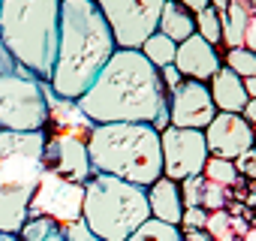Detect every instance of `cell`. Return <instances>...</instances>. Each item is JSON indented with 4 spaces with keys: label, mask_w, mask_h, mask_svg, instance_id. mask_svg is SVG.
<instances>
[{
    "label": "cell",
    "mask_w": 256,
    "mask_h": 241,
    "mask_svg": "<svg viewBox=\"0 0 256 241\" xmlns=\"http://www.w3.org/2000/svg\"><path fill=\"white\" fill-rule=\"evenodd\" d=\"M148 208L154 220L181 226V214H184V199H181V184L160 175L151 187H148Z\"/></svg>",
    "instance_id": "obj_15"
},
{
    "label": "cell",
    "mask_w": 256,
    "mask_h": 241,
    "mask_svg": "<svg viewBox=\"0 0 256 241\" xmlns=\"http://www.w3.org/2000/svg\"><path fill=\"white\" fill-rule=\"evenodd\" d=\"M202 133H205L208 154L211 157H223V160H235L238 154H244L247 148L256 145L253 124L244 114H235V112H217L214 120Z\"/></svg>",
    "instance_id": "obj_13"
},
{
    "label": "cell",
    "mask_w": 256,
    "mask_h": 241,
    "mask_svg": "<svg viewBox=\"0 0 256 241\" xmlns=\"http://www.w3.org/2000/svg\"><path fill=\"white\" fill-rule=\"evenodd\" d=\"M253 148H256V145H253Z\"/></svg>",
    "instance_id": "obj_42"
},
{
    "label": "cell",
    "mask_w": 256,
    "mask_h": 241,
    "mask_svg": "<svg viewBox=\"0 0 256 241\" xmlns=\"http://www.w3.org/2000/svg\"><path fill=\"white\" fill-rule=\"evenodd\" d=\"M76 106L94 124H151L160 133L169 127V90L139 48H114Z\"/></svg>",
    "instance_id": "obj_1"
},
{
    "label": "cell",
    "mask_w": 256,
    "mask_h": 241,
    "mask_svg": "<svg viewBox=\"0 0 256 241\" xmlns=\"http://www.w3.org/2000/svg\"><path fill=\"white\" fill-rule=\"evenodd\" d=\"M160 78H163V84H166V90H169V94H172V90H175V88H178V84L184 82V76H181V72L175 70V64L163 66V70H160Z\"/></svg>",
    "instance_id": "obj_30"
},
{
    "label": "cell",
    "mask_w": 256,
    "mask_h": 241,
    "mask_svg": "<svg viewBox=\"0 0 256 241\" xmlns=\"http://www.w3.org/2000/svg\"><path fill=\"white\" fill-rule=\"evenodd\" d=\"M82 205H84V184H76V181L46 169L36 184V193L30 199L28 217H48V220L66 226L82 217Z\"/></svg>",
    "instance_id": "obj_9"
},
{
    "label": "cell",
    "mask_w": 256,
    "mask_h": 241,
    "mask_svg": "<svg viewBox=\"0 0 256 241\" xmlns=\"http://www.w3.org/2000/svg\"><path fill=\"white\" fill-rule=\"evenodd\" d=\"M48 120V82L22 64L0 72V130L36 133Z\"/></svg>",
    "instance_id": "obj_7"
},
{
    "label": "cell",
    "mask_w": 256,
    "mask_h": 241,
    "mask_svg": "<svg viewBox=\"0 0 256 241\" xmlns=\"http://www.w3.org/2000/svg\"><path fill=\"white\" fill-rule=\"evenodd\" d=\"M90 169L151 187L163 175L160 130L151 124H94L88 136Z\"/></svg>",
    "instance_id": "obj_3"
},
{
    "label": "cell",
    "mask_w": 256,
    "mask_h": 241,
    "mask_svg": "<svg viewBox=\"0 0 256 241\" xmlns=\"http://www.w3.org/2000/svg\"><path fill=\"white\" fill-rule=\"evenodd\" d=\"M178 184H181L184 208H190V205H199V208H202V196H205V175H193V178H184V181H178Z\"/></svg>",
    "instance_id": "obj_26"
},
{
    "label": "cell",
    "mask_w": 256,
    "mask_h": 241,
    "mask_svg": "<svg viewBox=\"0 0 256 241\" xmlns=\"http://www.w3.org/2000/svg\"><path fill=\"white\" fill-rule=\"evenodd\" d=\"M58 232H60V223H54L48 217H28L24 226L18 229V241H46Z\"/></svg>",
    "instance_id": "obj_24"
},
{
    "label": "cell",
    "mask_w": 256,
    "mask_h": 241,
    "mask_svg": "<svg viewBox=\"0 0 256 241\" xmlns=\"http://www.w3.org/2000/svg\"><path fill=\"white\" fill-rule=\"evenodd\" d=\"M157 70H163V66H169V64H175V52H178V42H172L169 36H163L160 30L157 34H151L145 42H142V48H139Z\"/></svg>",
    "instance_id": "obj_19"
},
{
    "label": "cell",
    "mask_w": 256,
    "mask_h": 241,
    "mask_svg": "<svg viewBox=\"0 0 256 241\" xmlns=\"http://www.w3.org/2000/svg\"><path fill=\"white\" fill-rule=\"evenodd\" d=\"M226 66L235 76L250 78V76H256V52H250V48H229L226 52Z\"/></svg>",
    "instance_id": "obj_25"
},
{
    "label": "cell",
    "mask_w": 256,
    "mask_h": 241,
    "mask_svg": "<svg viewBox=\"0 0 256 241\" xmlns=\"http://www.w3.org/2000/svg\"><path fill=\"white\" fill-rule=\"evenodd\" d=\"M205 220H208V211L199 208V205H190L181 214V226L184 229H205Z\"/></svg>",
    "instance_id": "obj_28"
},
{
    "label": "cell",
    "mask_w": 256,
    "mask_h": 241,
    "mask_svg": "<svg viewBox=\"0 0 256 241\" xmlns=\"http://www.w3.org/2000/svg\"><path fill=\"white\" fill-rule=\"evenodd\" d=\"M118 48H142V42L157 34L166 0H94Z\"/></svg>",
    "instance_id": "obj_8"
},
{
    "label": "cell",
    "mask_w": 256,
    "mask_h": 241,
    "mask_svg": "<svg viewBox=\"0 0 256 241\" xmlns=\"http://www.w3.org/2000/svg\"><path fill=\"white\" fill-rule=\"evenodd\" d=\"M46 241H66V238H64V229H60L58 235H52V238H46Z\"/></svg>",
    "instance_id": "obj_40"
},
{
    "label": "cell",
    "mask_w": 256,
    "mask_h": 241,
    "mask_svg": "<svg viewBox=\"0 0 256 241\" xmlns=\"http://www.w3.org/2000/svg\"><path fill=\"white\" fill-rule=\"evenodd\" d=\"M208 90H211V100L217 106V112H235L241 114L244 106H247V90H244V78L235 76L229 66H220L214 72V78L208 82Z\"/></svg>",
    "instance_id": "obj_16"
},
{
    "label": "cell",
    "mask_w": 256,
    "mask_h": 241,
    "mask_svg": "<svg viewBox=\"0 0 256 241\" xmlns=\"http://www.w3.org/2000/svg\"><path fill=\"white\" fill-rule=\"evenodd\" d=\"M178 4L187 10V12H193V16H199L202 10H208L211 6V0H178Z\"/></svg>",
    "instance_id": "obj_32"
},
{
    "label": "cell",
    "mask_w": 256,
    "mask_h": 241,
    "mask_svg": "<svg viewBox=\"0 0 256 241\" xmlns=\"http://www.w3.org/2000/svg\"><path fill=\"white\" fill-rule=\"evenodd\" d=\"M202 208H205V211H220V208H226V187H220V184H214V181L205 178Z\"/></svg>",
    "instance_id": "obj_27"
},
{
    "label": "cell",
    "mask_w": 256,
    "mask_h": 241,
    "mask_svg": "<svg viewBox=\"0 0 256 241\" xmlns=\"http://www.w3.org/2000/svg\"><path fill=\"white\" fill-rule=\"evenodd\" d=\"M247 4H250V10H253V12H256V0H247Z\"/></svg>",
    "instance_id": "obj_41"
},
{
    "label": "cell",
    "mask_w": 256,
    "mask_h": 241,
    "mask_svg": "<svg viewBox=\"0 0 256 241\" xmlns=\"http://www.w3.org/2000/svg\"><path fill=\"white\" fill-rule=\"evenodd\" d=\"M217 114V106L211 100L208 82L184 78L169 94V127L181 130H205Z\"/></svg>",
    "instance_id": "obj_12"
},
{
    "label": "cell",
    "mask_w": 256,
    "mask_h": 241,
    "mask_svg": "<svg viewBox=\"0 0 256 241\" xmlns=\"http://www.w3.org/2000/svg\"><path fill=\"white\" fill-rule=\"evenodd\" d=\"M160 151H163V175L172 181H184L193 175H202L208 163V145L202 130H181L166 127L160 133Z\"/></svg>",
    "instance_id": "obj_10"
},
{
    "label": "cell",
    "mask_w": 256,
    "mask_h": 241,
    "mask_svg": "<svg viewBox=\"0 0 256 241\" xmlns=\"http://www.w3.org/2000/svg\"><path fill=\"white\" fill-rule=\"evenodd\" d=\"M126 241H184V232L181 226H172V223H163V220H145Z\"/></svg>",
    "instance_id": "obj_20"
},
{
    "label": "cell",
    "mask_w": 256,
    "mask_h": 241,
    "mask_svg": "<svg viewBox=\"0 0 256 241\" xmlns=\"http://www.w3.org/2000/svg\"><path fill=\"white\" fill-rule=\"evenodd\" d=\"M232 163H235L238 175H247V178H253V181H256V148H247V151H244V154H238Z\"/></svg>",
    "instance_id": "obj_29"
},
{
    "label": "cell",
    "mask_w": 256,
    "mask_h": 241,
    "mask_svg": "<svg viewBox=\"0 0 256 241\" xmlns=\"http://www.w3.org/2000/svg\"><path fill=\"white\" fill-rule=\"evenodd\" d=\"M42 133H46V169L76 184H84L94 175L88 157V136L64 130H42Z\"/></svg>",
    "instance_id": "obj_11"
},
{
    "label": "cell",
    "mask_w": 256,
    "mask_h": 241,
    "mask_svg": "<svg viewBox=\"0 0 256 241\" xmlns=\"http://www.w3.org/2000/svg\"><path fill=\"white\" fill-rule=\"evenodd\" d=\"M241 114L250 120L253 127H256V96H253V100H247V106H244V112H241Z\"/></svg>",
    "instance_id": "obj_34"
},
{
    "label": "cell",
    "mask_w": 256,
    "mask_h": 241,
    "mask_svg": "<svg viewBox=\"0 0 256 241\" xmlns=\"http://www.w3.org/2000/svg\"><path fill=\"white\" fill-rule=\"evenodd\" d=\"M16 64H18V60H12V58L6 54V48L0 46V72H6V70H10V66H16Z\"/></svg>",
    "instance_id": "obj_35"
},
{
    "label": "cell",
    "mask_w": 256,
    "mask_h": 241,
    "mask_svg": "<svg viewBox=\"0 0 256 241\" xmlns=\"http://www.w3.org/2000/svg\"><path fill=\"white\" fill-rule=\"evenodd\" d=\"M46 172V133L0 130V232H12L28 220L30 199Z\"/></svg>",
    "instance_id": "obj_5"
},
{
    "label": "cell",
    "mask_w": 256,
    "mask_h": 241,
    "mask_svg": "<svg viewBox=\"0 0 256 241\" xmlns=\"http://www.w3.org/2000/svg\"><path fill=\"white\" fill-rule=\"evenodd\" d=\"M223 66V58L217 52V46H211L208 40H202L199 34L187 36L184 42H178V52H175V70L184 76V78H193V82H211L214 72Z\"/></svg>",
    "instance_id": "obj_14"
},
{
    "label": "cell",
    "mask_w": 256,
    "mask_h": 241,
    "mask_svg": "<svg viewBox=\"0 0 256 241\" xmlns=\"http://www.w3.org/2000/svg\"><path fill=\"white\" fill-rule=\"evenodd\" d=\"M229 4H232V0H211V6H214V10H217L220 16H223V12L229 10Z\"/></svg>",
    "instance_id": "obj_37"
},
{
    "label": "cell",
    "mask_w": 256,
    "mask_h": 241,
    "mask_svg": "<svg viewBox=\"0 0 256 241\" xmlns=\"http://www.w3.org/2000/svg\"><path fill=\"white\" fill-rule=\"evenodd\" d=\"M244 90H247V96H250V100L256 96V76H250V78H244Z\"/></svg>",
    "instance_id": "obj_36"
},
{
    "label": "cell",
    "mask_w": 256,
    "mask_h": 241,
    "mask_svg": "<svg viewBox=\"0 0 256 241\" xmlns=\"http://www.w3.org/2000/svg\"><path fill=\"white\" fill-rule=\"evenodd\" d=\"M250 16H253V10H250L247 0H232L229 10L223 12V42H226L229 48H241V42H244V28H247Z\"/></svg>",
    "instance_id": "obj_18"
},
{
    "label": "cell",
    "mask_w": 256,
    "mask_h": 241,
    "mask_svg": "<svg viewBox=\"0 0 256 241\" xmlns=\"http://www.w3.org/2000/svg\"><path fill=\"white\" fill-rule=\"evenodd\" d=\"M118 42L94 0H60V34L48 90L78 100L114 54Z\"/></svg>",
    "instance_id": "obj_2"
},
{
    "label": "cell",
    "mask_w": 256,
    "mask_h": 241,
    "mask_svg": "<svg viewBox=\"0 0 256 241\" xmlns=\"http://www.w3.org/2000/svg\"><path fill=\"white\" fill-rule=\"evenodd\" d=\"M202 175H205L208 181L220 184V187H235V184L241 181V175H238L235 163H232V160H223V157H208V163H205Z\"/></svg>",
    "instance_id": "obj_22"
},
{
    "label": "cell",
    "mask_w": 256,
    "mask_h": 241,
    "mask_svg": "<svg viewBox=\"0 0 256 241\" xmlns=\"http://www.w3.org/2000/svg\"><path fill=\"white\" fill-rule=\"evenodd\" d=\"M82 220L96 241H126L145 220H151L148 187L94 172L84 181Z\"/></svg>",
    "instance_id": "obj_6"
},
{
    "label": "cell",
    "mask_w": 256,
    "mask_h": 241,
    "mask_svg": "<svg viewBox=\"0 0 256 241\" xmlns=\"http://www.w3.org/2000/svg\"><path fill=\"white\" fill-rule=\"evenodd\" d=\"M0 241H18V235H12V232H0Z\"/></svg>",
    "instance_id": "obj_38"
},
{
    "label": "cell",
    "mask_w": 256,
    "mask_h": 241,
    "mask_svg": "<svg viewBox=\"0 0 256 241\" xmlns=\"http://www.w3.org/2000/svg\"><path fill=\"white\" fill-rule=\"evenodd\" d=\"M241 48L256 52V12L250 16V22H247V28H244V42H241Z\"/></svg>",
    "instance_id": "obj_31"
},
{
    "label": "cell",
    "mask_w": 256,
    "mask_h": 241,
    "mask_svg": "<svg viewBox=\"0 0 256 241\" xmlns=\"http://www.w3.org/2000/svg\"><path fill=\"white\" fill-rule=\"evenodd\" d=\"M205 232H208L214 241H241V235H238V229H235V214H229L226 208L208 211Z\"/></svg>",
    "instance_id": "obj_21"
},
{
    "label": "cell",
    "mask_w": 256,
    "mask_h": 241,
    "mask_svg": "<svg viewBox=\"0 0 256 241\" xmlns=\"http://www.w3.org/2000/svg\"><path fill=\"white\" fill-rule=\"evenodd\" d=\"M58 34L60 0H0V46L42 82L54 70Z\"/></svg>",
    "instance_id": "obj_4"
},
{
    "label": "cell",
    "mask_w": 256,
    "mask_h": 241,
    "mask_svg": "<svg viewBox=\"0 0 256 241\" xmlns=\"http://www.w3.org/2000/svg\"><path fill=\"white\" fill-rule=\"evenodd\" d=\"M184 241H214L205 229H184Z\"/></svg>",
    "instance_id": "obj_33"
},
{
    "label": "cell",
    "mask_w": 256,
    "mask_h": 241,
    "mask_svg": "<svg viewBox=\"0 0 256 241\" xmlns=\"http://www.w3.org/2000/svg\"><path fill=\"white\" fill-rule=\"evenodd\" d=\"M241 241H256V229H247V232H244V238H241Z\"/></svg>",
    "instance_id": "obj_39"
},
{
    "label": "cell",
    "mask_w": 256,
    "mask_h": 241,
    "mask_svg": "<svg viewBox=\"0 0 256 241\" xmlns=\"http://www.w3.org/2000/svg\"><path fill=\"white\" fill-rule=\"evenodd\" d=\"M157 30H160L163 36H169L172 42H184L187 36L196 34V16L187 12L178 0H166V4H163V12H160Z\"/></svg>",
    "instance_id": "obj_17"
},
{
    "label": "cell",
    "mask_w": 256,
    "mask_h": 241,
    "mask_svg": "<svg viewBox=\"0 0 256 241\" xmlns=\"http://www.w3.org/2000/svg\"><path fill=\"white\" fill-rule=\"evenodd\" d=\"M196 34H199L202 40H208L211 46H220V42H223V16H220L214 6L202 10V12L196 16Z\"/></svg>",
    "instance_id": "obj_23"
}]
</instances>
